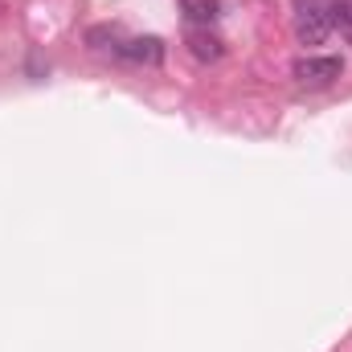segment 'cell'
<instances>
[{
    "label": "cell",
    "instance_id": "277c9868",
    "mask_svg": "<svg viewBox=\"0 0 352 352\" xmlns=\"http://www.w3.org/2000/svg\"><path fill=\"white\" fill-rule=\"evenodd\" d=\"M188 45H192V54H197L201 62H217V58H221V41H217L213 33L192 29V33H188Z\"/></svg>",
    "mask_w": 352,
    "mask_h": 352
},
{
    "label": "cell",
    "instance_id": "7a4b0ae2",
    "mask_svg": "<svg viewBox=\"0 0 352 352\" xmlns=\"http://www.w3.org/2000/svg\"><path fill=\"white\" fill-rule=\"evenodd\" d=\"M295 33H299L303 45H324L328 33H332V16H328V8H316V4L303 8L299 21H295Z\"/></svg>",
    "mask_w": 352,
    "mask_h": 352
},
{
    "label": "cell",
    "instance_id": "5b68a950",
    "mask_svg": "<svg viewBox=\"0 0 352 352\" xmlns=\"http://www.w3.org/2000/svg\"><path fill=\"white\" fill-rule=\"evenodd\" d=\"M184 16L188 21H213L217 16V0H184Z\"/></svg>",
    "mask_w": 352,
    "mask_h": 352
},
{
    "label": "cell",
    "instance_id": "8992f818",
    "mask_svg": "<svg viewBox=\"0 0 352 352\" xmlns=\"http://www.w3.org/2000/svg\"><path fill=\"white\" fill-rule=\"evenodd\" d=\"M328 16H332V29H340V33L352 41V8H349V4H332V8H328Z\"/></svg>",
    "mask_w": 352,
    "mask_h": 352
},
{
    "label": "cell",
    "instance_id": "3957f363",
    "mask_svg": "<svg viewBox=\"0 0 352 352\" xmlns=\"http://www.w3.org/2000/svg\"><path fill=\"white\" fill-rule=\"evenodd\" d=\"M115 54L123 62H135V66H160L164 62V41L160 37H131V41L115 45Z\"/></svg>",
    "mask_w": 352,
    "mask_h": 352
},
{
    "label": "cell",
    "instance_id": "6da1fadb",
    "mask_svg": "<svg viewBox=\"0 0 352 352\" xmlns=\"http://www.w3.org/2000/svg\"><path fill=\"white\" fill-rule=\"evenodd\" d=\"M340 74H344L340 58H299L295 62V82L303 87H332Z\"/></svg>",
    "mask_w": 352,
    "mask_h": 352
}]
</instances>
